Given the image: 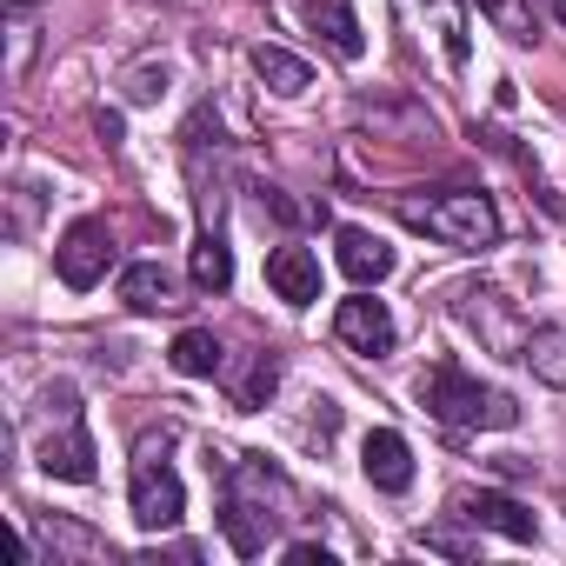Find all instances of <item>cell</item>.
<instances>
[{"instance_id": "484cf974", "label": "cell", "mask_w": 566, "mask_h": 566, "mask_svg": "<svg viewBox=\"0 0 566 566\" xmlns=\"http://www.w3.org/2000/svg\"><path fill=\"white\" fill-rule=\"evenodd\" d=\"M28 67H34V21L14 8L8 14V81H28Z\"/></svg>"}, {"instance_id": "3957f363", "label": "cell", "mask_w": 566, "mask_h": 566, "mask_svg": "<svg viewBox=\"0 0 566 566\" xmlns=\"http://www.w3.org/2000/svg\"><path fill=\"white\" fill-rule=\"evenodd\" d=\"M420 407H427L440 427H486V433L520 427V400L500 394V387H480V380H473L467 367H453V360H440V367L420 374Z\"/></svg>"}, {"instance_id": "8fae6325", "label": "cell", "mask_w": 566, "mask_h": 566, "mask_svg": "<svg viewBox=\"0 0 566 566\" xmlns=\"http://www.w3.org/2000/svg\"><path fill=\"white\" fill-rule=\"evenodd\" d=\"M453 513H460V520H473V526H486V533H500V539H520V546H526V539H539V520H533L513 493H486V486H480V493H460V500H453Z\"/></svg>"}, {"instance_id": "d6986e66", "label": "cell", "mask_w": 566, "mask_h": 566, "mask_svg": "<svg viewBox=\"0 0 566 566\" xmlns=\"http://www.w3.org/2000/svg\"><path fill=\"white\" fill-rule=\"evenodd\" d=\"M167 360H174V374H187V380H213V374H227V347H220L207 327H187V334L167 347Z\"/></svg>"}, {"instance_id": "f1b7e54d", "label": "cell", "mask_w": 566, "mask_h": 566, "mask_svg": "<svg viewBox=\"0 0 566 566\" xmlns=\"http://www.w3.org/2000/svg\"><path fill=\"white\" fill-rule=\"evenodd\" d=\"M546 207H553V213H559V220H566V193H546Z\"/></svg>"}, {"instance_id": "ba28073f", "label": "cell", "mask_w": 566, "mask_h": 566, "mask_svg": "<svg viewBox=\"0 0 566 566\" xmlns=\"http://www.w3.org/2000/svg\"><path fill=\"white\" fill-rule=\"evenodd\" d=\"M334 334L354 347V354H394V340H400V327H394V314H387V301H374L367 287L354 294V301H340V314H334Z\"/></svg>"}, {"instance_id": "cb8c5ba5", "label": "cell", "mask_w": 566, "mask_h": 566, "mask_svg": "<svg viewBox=\"0 0 566 566\" xmlns=\"http://www.w3.org/2000/svg\"><path fill=\"white\" fill-rule=\"evenodd\" d=\"M260 213H273L280 227H314V220H327V207L294 200V193H280V187H260Z\"/></svg>"}, {"instance_id": "4fadbf2b", "label": "cell", "mask_w": 566, "mask_h": 566, "mask_svg": "<svg viewBox=\"0 0 566 566\" xmlns=\"http://www.w3.org/2000/svg\"><path fill=\"white\" fill-rule=\"evenodd\" d=\"M334 247H340V273L354 280V287H380V280L394 273V247L380 233H367V227H340Z\"/></svg>"}, {"instance_id": "603a6c76", "label": "cell", "mask_w": 566, "mask_h": 566, "mask_svg": "<svg viewBox=\"0 0 566 566\" xmlns=\"http://www.w3.org/2000/svg\"><path fill=\"white\" fill-rule=\"evenodd\" d=\"M167 81H174L167 61H134V67L120 74V94H127V107H154V101L167 94Z\"/></svg>"}, {"instance_id": "30bf717a", "label": "cell", "mask_w": 566, "mask_h": 566, "mask_svg": "<svg viewBox=\"0 0 566 566\" xmlns=\"http://www.w3.org/2000/svg\"><path fill=\"white\" fill-rule=\"evenodd\" d=\"M453 314H460L473 334H486L493 347H506V354H520V347H526V327L513 321V307H506L493 287H460V294H453Z\"/></svg>"}, {"instance_id": "f546056e", "label": "cell", "mask_w": 566, "mask_h": 566, "mask_svg": "<svg viewBox=\"0 0 566 566\" xmlns=\"http://www.w3.org/2000/svg\"><path fill=\"white\" fill-rule=\"evenodd\" d=\"M553 14H559V28H566V0H553Z\"/></svg>"}, {"instance_id": "d4e9b609", "label": "cell", "mask_w": 566, "mask_h": 566, "mask_svg": "<svg viewBox=\"0 0 566 566\" xmlns=\"http://www.w3.org/2000/svg\"><path fill=\"white\" fill-rule=\"evenodd\" d=\"M480 14L506 34V41H533L539 28H533V8H526V0H480Z\"/></svg>"}, {"instance_id": "277c9868", "label": "cell", "mask_w": 566, "mask_h": 566, "mask_svg": "<svg viewBox=\"0 0 566 566\" xmlns=\"http://www.w3.org/2000/svg\"><path fill=\"white\" fill-rule=\"evenodd\" d=\"M94 433H87V420H81V394L67 387V380H54L48 394H41V440H34V467L48 473V480H74V486H87L94 480Z\"/></svg>"}, {"instance_id": "7402d4cb", "label": "cell", "mask_w": 566, "mask_h": 566, "mask_svg": "<svg viewBox=\"0 0 566 566\" xmlns=\"http://www.w3.org/2000/svg\"><path fill=\"white\" fill-rule=\"evenodd\" d=\"M273 394H280V354H266V347H260V354L247 360V374L233 380V407H240V413H260Z\"/></svg>"}, {"instance_id": "7c38bea8", "label": "cell", "mask_w": 566, "mask_h": 566, "mask_svg": "<svg viewBox=\"0 0 566 566\" xmlns=\"http://www.w3.org/2000/svg\"><path fill=\"white\" fill-rule=\"evenodd\" d=\"M360 473L380 486V493H407L413 486V447L394 433V427H374L360 440Z\"/></svg>"}, {"instance_id": "44dd1931", "label": "cell", "mask_w": 566, "mask_h": 566, "mask_svg": "<svg viewBox=\"0 0 566 566\" xmlns=\"http://www.w3.org/2000/svg\"><path fill=\"white\" fill-rule=\"evenodd\" d=\"M520 360L533 367V380L566 387V327H533V334H526V347H520Z\"/></svg>"}, {"instance_id": "6da1fadb", "label": "cell", "mask_w": 566, "mask_h": 566, "mask_svg": "<svg viewBox=\"0 0 566 566\" xmlns=\"http://www.w3.org/2000/svg\"><path fill=\"white\" fill-rule=\"evenodd\" d=\"M287 473H273L260 453H240L220 467V526H227V546L240 559H260L273 546V533L287 526Z\"/></svg>"}, {"instance_id": "5bb4252c", "label": "cell", "mask_w": 566, "mask_h": 566, "mask_svg": "<svg viewBox=\"0 0 566 566\" xmlns=\"http://www.w3.org/2000/svg\"><path fill=\"white\" fill-rule=\"evenodd\" d=\"M247 67H253V81H260L266 94H280V101H301V94L314 87V67H307L301 54H287V48H273V41H260V48L247 54Z\"/></svg>"}, {"instance_id": "83f0119b", "label": "cell", "mask_w": 566, "mask_h": 566, "mask_svg": "<svg viewBox=\"0 0 566 566\" xmlns=\"http://www.w3.org/2000/svg\"><path fill=\"white\" fill-rule=\"evenodd\" d=\"M287 559H294V566H334V553H327L321 539H294V546H287Z\"/></svg>"}, {"instance_id": "52a82bcc", "label": "cell", "mask_w": 566, "mask_h": 566, "mask_svg": "<svg viewBox=\"0 0 566 566\" xmlns=\"http://www.w3.org/2000/svg\"><path fill=\"white\" fill-rule=\"evenodd\" d=\"M400 8V21H413V28H427L433 41H440V61L460 74L467 61H473V28H467V8L460 0H394Z\"/></svg>"}, {"instance_id": "9a60e30c", "label": "cell", "mask_w": 566, "mask_h": 566, "mask_svg": "<svg viewBox=\"0 0 566 566\" xmlns=\"http://www.w3.org/2000/svg\"><path fill=\"white\" fill-rule=\"evenodd\" d=\"M120 301H127L134 314H174V307H180L174 273H167L160 260H127V266H120Z\"/></svg>"}, {"instance_id": "7a4b0ae2", "label": "cell", "mask_w": 566, "mask_h": 566, "mask_svg": "<svg viewBox=\"0 0 566 566\" xmlns=\"http://www.w3.org/2000/svg\"><path fill=\"white\" fill-rule=\"evenodd\" d=\"M400 220L440 247H460V253H480L500 240V207L473 187H440V193H400Z\"/></svg>"}, {"instance_id": "ffe728a7", "label": "cell", "mask_w": 566, "mask_h": 566, "mask_svg": "<svg viewBox=\"0 0 566 566\" xmlns=\"http://www.w3.org/2000/svg\"><path fill=\"white\" fill-rule=\"evenodd\" d=\"M48 546H54V566H61V559H74V566H107V559H114V546H107L101 533H87L81 520H54V526H48Z\"/></svg>"}, {"instance_id": "5b68a950", "label": "cell", "mask_w": 566, "mask_h": 566, "mask_svg": "<svg viewBox=\"0 0 566 566\" xmlns=\"http://www.w3.org/2000/svg\"><path fill=\"white\" fill-rule=\"evenodd\" d=\"M127 506H134V526L140 533H167L187 520V486L167 460V447L140 440V460H134V480H127Z\"/></svg>"}, {"instance_id": "4316f807", "label": "cell", "mask_w": 566, "mask_h": 566, "mask_svg": "<svg viewBox=\"0 0 566 566\" xmlns=\"http://www.w3.org/2000/svg\"><path fill=\"white\" fill-rule=\"evenodd\" d=\"M413 546H427V553H447V559H473V539H460V533H447V526H427V533H413Z\"/></svg>"}, {"instance_id": "8992f818", "label": "cell", "mask_w": 566, "mask_h": 566, "mask_svg": "<svg viewBox=\"0 0 566 566\" xmlns=\"http://www.w3.org/2000/svg\"><path fill=\"white\" fill-rule=\"evenodd\" d=\"M107 266H114V233H107V220H74L67 233H61V247H54V273L67 280L74 294H87V287H101L107 280Z\"/></svg>"}, {"instance_id": "e0dca14e", "label": "cell", "mask_w": 566, "mask_h": 566, "mask_svg": "<svg viewBox=\"0 0 566 566\" xmlns=\"http://www.w3.org/2000/svg\"><path fill=\"white\" fill-rule=\"evenodd\" d=\"M354 120L374 127V134H394V140H420L433 134V114L420 101H354Z\"/></svg>"}, {"instance_id": "9c48e42d", "label": "cell", "mask_w": 566, "mask_h": 566, "mask_svg": "<svg viewBox=\"0 0 566 566\" xmlns=\"http://www.w3.org/2000/svg\"><path fill=\"white\" fill-rule=\"evenodd\" d=\"M266 287L287 301V307H314L321 301V253L314 247H273L266 253Z\"/></svg>"}, {"instance_id": "2e32d148", "label": "cell", "mask_w": 566, "mask_h": 566, "mask_svg": "<svg viewBox=\"0 0 566 566\" xmlns=\"http://www.w3.org/2000/svg\"><path fill=\"white\" fill-rule=\"evenodd\" d=\"M307 28H314L340 61H360V54H367V34H360L354 0H307Z\"/></svg>"}, {"instance_id": "ac0fdd59", "label": "cell", "mask_w": 566, "mask_h": 566, "mask_svg": "<svg viewBox=\"0 0 566 566\" xmlns=\"http://www.w3.org/2000/svg\"><path fill=\"white\" fill-rule=\"evenodd\" d=\"M187 273H193L200 294H227V287H233V247H227L220 227H200V240H193V253H187Z\"/></svg>"}]
</instances>
